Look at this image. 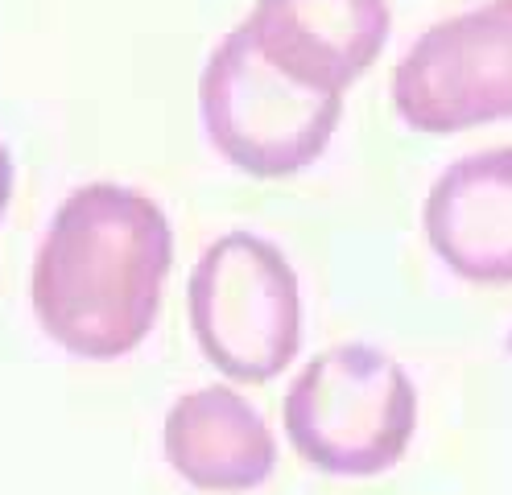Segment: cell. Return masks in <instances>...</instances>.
Here are the masks:
<instances>
[{
  "label": "cell",
  "mask_w": 512,
  "mask_h": 495,
  "mask_svg": "<svg viewBox=\"0 0 512 495\" xmlns=\"http://www.w3.org/2000/svg\"><path fill=\"white\" fill-rule=\"evenodd\" d=\"M9 186H13V165H9V149L0 145V215H5L9 203Z\"/></svg>",
  "instance_id": "9"
},
{
  "label": "cell",
  "mask_w": 512,
  "mask_h": 495,
  "mask_svg": "<svg viewBox=\"0 0 512 495\" xmlns=\"http://www.w3.org/2000/svg\"><path fill=\"white\" fill-rule=\"evenodd\" d=\"M281 421L306 467L372 479L405 458L418 429V388L389 351L339 343L294 376Z\"/></svg>",
  "instance_id": "2"
},
{
  "label": "cell",
  "mask_w": 512,
  "mask_h": 495,
  "mask_svg": "<svg viewBox=\"0 0 512 495\" xmlns=\"http://www.w3.org/2000/svg\"><path fill=\"white\" fill-rule=\"evenodd\" d=\"M389 25V0H256L240 21L256 54L323 95H343L368 71Z\"/></svg>",
  "instance_id": "6"
},
{
  "label": "cell",
  "mask_w": 512,
  "mask_h": 495,
  "mask_svg": "<svg viewBox=\"0 0 512 495\" xmlns=\"http://www.w3.org/2000/svg\"><path fill=\"white\" fill-rule=\"evenodd\" d=\"M162 450L174 475L199 491H252L277 467L269 421L228 384L190 388L166 413Z\"/></svg>",
  "instance_id": "8"
},
{
  "label": "cell",
  "mask_w": 512,
  "mask_h": 495,
  "mask_svg": "<svg viewBox=\"0 0 512 495\" xmlns=\"http://www.w3.org/2000/svg\"><path fill=\"white\" fill-rule=\"evenodd\" d=\"M422 227L434 256L463 281H512V149H479L434 178Z\"/></svg>",
  "instance_id": "7"
},
{
  "label": "cell",
  "mask_w": 512,
  "mask_h": 495,
  "mask_svg": "<svg viewBox=\"0 0 512 495\" xmlns=\"http://www.w3.org/2000/svg\"><path fill=\"white\" fill-rule=\"evenodd\" d=\"M199 112L223 161L252 178H290L331 145L343 95L310 91L281 75L236 25L203 66Z\"/></svg>",
  "instance_id": "4"
},
{
  "label": "cell",
  "mask_w": 512,
  "mask_h": 495,
  "mask_svg": "<svg viewBox=\"0 0 512 495\" xmlns=\"http://www.w3.org/2000/svg\"><path fill=\"white\" fill-rule=\"evenodd\" d=\"M186 318L219 376L265 384L290 368L302 347V285L294 264L256 231H228L190 269Z\"/></svg>",
  "instance_id": "3"
},
{
  "label": "cell",
  "mask_w": 512,
  "mask_h": 495,
  "mask_svg": "<svg viewBox=\"0 0 512 495\" xmlns=\"http://www.w3.org/2000/svg\"><path fill=\"white\" fill-rule=\"evenodd\" d=\"M393 108L418 132L512 120V0H488L418 33L393 71Z\"/></svg>",
  "instance_id": "5"
},
{
  "label": "cell",
  "mask_w": 512,
  "mask_h": 495,
  "mask_svg": "<svg viewBox=\"0 0 512 495\" xmlns=\"http://www.w3.org/2000/svg\"><path fill=\"white\" fill-rule=\"evenodd\" d=\"M174 231L145 190L87 182L58 203L34 256L42 330L83 359H120L153 330Z\"/></svg>",
  "instance_id": "1"
}]
</instances>
